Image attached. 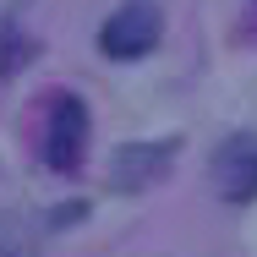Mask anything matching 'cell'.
Wrapping results in <instances>:
<instances>
[{"label":"cell","instance_id":"6da1fadb","mask_svg":"<svg viewBox=\"0 0 257 257\" xmlns=\"http://www.w3.org/2000/svg\"><path fill=\"white\" fill-rule=\"evenodd\" d=\"M159 33H164V17H159L154 0H126L99 28V50L109 60H137V55H148L159 44Z\"/></svg>","mask_w":257,"mask_h":257},{"label":"cell","instance_id":"7a4b0ae2","mask_svg":"<svg viewBox=\"0 0 257 257\" xmlns=\"http://www.w3.org/2000/svg\"><path fill=\"white\" fill-rule=\"evenodd\" d=\"M82 148H88V109H82V99H71V93L50 99L44 164H50V170H77V164H82Z\"/></svg>","mask_w":257,"mask_h":257},{"label":"cell","instance_id":"3957f363","mask_svg":"<svg viewBox=\"0 0 257 257\" xmlns=\"http://www.w3.org/2000/svg\"><path fill=\"white\" fill-rule=\"evenodd\" d=\"M213 186L224 203H252L257 197V137H230L213 154Z\"/></svg>","mask_w":257,"mask_h":257},{"label":"cell","instance_id":"277c9868","mask_svg":"<svg viewBox=\"0 0 257 257\" xmlns=\"http://www.w3.org/2000/svg\"><path fill=\"white\" fill-rule=\"evenodd\" d=\"M170 159H175V143H132V148L115 154L109 181H115L120 192H143L159 170H170Z\"/></svg>","mask_w":257,"mask_h":257},{"label":"cell","instance_id":"5b68a950","mask_svg":"<svg viewBox=\"0 0 257 257\" xmlns=\"http://www.w3.org/2000/svg\"><path fill=\"white\" fill-rule=\"evenodd\" d=\"M0 257H39V241L22 219H0Z\"/></svg>","mask_w":257,"mask_h":257},{"label":"cell","instance_id":"8992f818","mask_svg":"<svg viewBox=\"0 0 257 257\" xmlns=\"http://www.w3.org/2000/svg\"><path fill=\"white\" fill-rule=\"evenodd\" d=\"M22 6H28V0H0V22H6V17H17Z\"/></svg>","mask_w":257,"mask_h":257}]
</instances>
